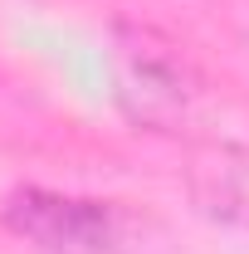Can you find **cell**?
Segmentation results:
<instances>
[{
	"label": "cell",
	"instance_id": "1",
	"mask_svg": "<svg viewBox=\"0 0 249 254\" xmlns=\"http://www.w3.org/2000/svg\"><path fill=\"white\" fill-rule=\"evenodd\" d=\"M0 220L39 254H171V235L156 215L98 195L20 186L5 195Z\"/></svg>",
	"mask_w": 249,
	"mask_h": 254
},
{
	"label": "cell",
	"instance_id": "2",
	"mask_svg": "<svg viewBox=\"0 0 249 254\" xmlns=\"http://www.w3.org/2000/svg\"><path fill=\"white\" fill-rule=\"evenodd\" d=\"M113 98L123 118L142 132H186L205 108V78L200 68L171 44L166 34L147 25H118L113 30Z\"/></svg>",
	"mask_w": 249,
	"mask_h": 254
},
{
	"label": "cell",
	"instance_id": "3",
	"mask_svg": "<svg viewBox=\"0 0 249 254\" xmlns=\"http://www.w3.org/2000/svg\"><path fill=\"white\" fill-rule=\"evenodd\" d=\"M186 195L195 215L249 235V147L245 142H200L186 157Z\"/></svg>",
	"mask_w": 249,
	"mask_h": 254
}]
</instances>
